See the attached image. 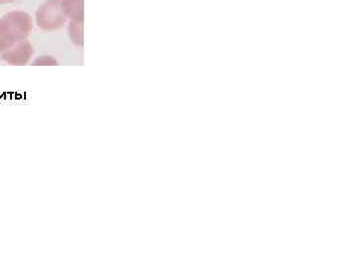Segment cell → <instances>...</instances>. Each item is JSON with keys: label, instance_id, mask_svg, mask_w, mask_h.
<instances>
[{"label": "cell", "instance_id": "cell-7", "mask_svg": "<svg viewBox=\"0 0 359 269\" xmlns=\"http://www.w3.org/2000/svg\"><path fill=\"white\" fill-rule=\"evenodd\" d=\"M15 0H0V6H6V4H13Z\"/></svg>", "mask_w": 359, "mask_h": 269}, {"label": "cell", "instance_id": "cell-6", "mask_svg": "<svg viewBox=\"0 0 359 269\" xmlns=\"http://www.w3.org/2000/svg\"><path fill=\"white\" fill-rule=\"evenodd\" d=\"M32 65L35 66H54L58 65L57 60L52 56L42 55L40 57H37L32 62Z\"/></svg>", "mask_w": 359, "mask_h": 269}, {"label": "cell", "instance_id": "cell-5", "mask_svg": "<svg viewBox=\"0 0 359 269\" xmlns=\"http://www.w3.org/2000/svg\"><path fill=\"white\" fill-rule=\"evenodd\" d=\"M68 33L71 42L78 47H83L84 45V21L82 22H73L70 21L68 26Z\"/></svg>", "mask_w": 359, "mask_h": 269}, {"label": "cell", "instance_id": "cell-1", "mask_svg": "<svg viewBox=\"0 0 359 269\" xmlns=\"http://www.w3.org/2000/svg\"><path fill=\"white\" fill-rule=\"evenodd\" d=\"M33 30V20L29 13L13 11L0 18V54L18 42L27 39Z\"/></svg>", "mask_w": 359, "mask_h": 269}, {"label": "cell", "instance_id": "cell-2", "mask_svg": "<svg viewBox=\"0 0 359 269\" xmlns=\"http://www.w3.org/2000/svg\"><path fill=\"white\" fill-rule=\"evenodd\" d=\"M35 21L39 28L43 32H55L62 28L67 18L63 13L61 0L44 1L35 13Z\"/></svg>", "mask_w": 359, "mask_h": 269}, {"label": "cell", "instance_id": "cell-4", "mask_svg": "<svg viewBox=\"0 0 359 269\" xmlns=\"http://www.w3.org/2000/svg\"><path fill=\"white\" fill-rule=\"evenodd\" d=\"M61 6L67 20L73 22L84 21V0H61Z\"/></svg>", "mask_w": 359, "mask_h": 269}, {"label": "cell", "instance_id": "cell-3", "mask_svg": "<svg viewBox=\"0 0 359 269\" xmlns=\"http://www.w3.org/2000/svg\"><path fill=\"white\" fill-rule=\"evenodd\" d=\"M34 48L32 44L25 39L1 53V59L11 65H26L32 60Z\"/></svg>", "mask_w": 359, "mask_h": 269}]
</instances>
